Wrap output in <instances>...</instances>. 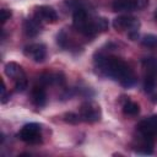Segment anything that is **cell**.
<instances>
[{
  "instance_id": "6da1fadb",
  "label": "cell",
  "mask_w": 157,
  "mask_h": 157,
  "mask_svg": "<svg viewBox=\"0 0 157 157\" xmlns=\"http://www.w3.org/2000/svg\"><path fill=\"white\" fill-rule=\"evenodd\" d=\"M94 64L101 74L119 82L123 87L130 88L136 83V75L131 66L118 56L98 54Z\"/></svg>"
},
{
  "instance_id": "e0dca14e",
  "label": "cell",
  "mask_w": 157,
  "mask_h": 157,
  "mask_svg": "<svg viewBox=\"0 0 157 157\" xmlns=\"http://www.w3.org/2000/svg\"><path fill=\"white\" fill-rule=\"evenodd\" d=\"M64 120H65L66 123H69V124H77V123L81 121L78 113L76 114V113H72V112L64 114Z\"/></svg>"
},
{
  "instance_id": "30bf717a",
  "label": "cell",
  "mask_w": 157,
  "mask_h": 157,
  "mask_svg": "<svg viewBox=\"0 0 157 157\" xmlns=\"http://www.w3.org/2000/svg\"><path fill=\"white\" fill-rule=\"evenodd\" d=\"M137 132L148 137H156L157 136V115H152L148 118H145L137 124Z\"/></svg>"
},
{
  "instance_id": "277c9868",
  "label": "cell",
  "mask_w": 157,
  "mask_h": 157,
  "mask_svg": "<svg viewBox=\"0 0 157 157\" xmlns=\"http://www.w3.org/2000/svg\"><path fill=\"white\" fill-rule=\"evenodd\" d=\"M5 74L7 77L13 80V87L16 92H23L27 86H28V81H27V76L22 69L21 65H18L17 63H7L5 65Z\"/></svg>"
},
{
  "instance_id": "8fae6325",
  "label": "cell",
  "mask_w": 157,
  "mask_h": 157,
  "mask_svg": "<svg viewBox=\"0 0 157 157\" xmlns=\"http://www.w3.org/2000/svg\"><path fill=\"white\" fill-rule=\"evenodd\" d=\"M45 86L40 82L33 86L31 91V101L36 107H43L47 103V92H45Z\"/></svg>"
},
{
  "instance_id": "4fadbf2b",
  "label": "cell",
  "mask_w": 157,
  "mask_h": 157,
  "mask_svg": "<svg viewBox=\"0 0 157 157\" xmlns=\"http://www.w3.org/2000/svg\"><path fill=\"white\" fill-rule=\"evenodd\" d=\"M40 29H42V22L39 20H37L34 16L31 17V18H27L23 22V32L28 37L37 36L40 32Z\"/></svg>"
},
{
  "instance_id": "ac0fdd59",
  "label": "cell",
  "mask_w": 157,
  "mask_h": 157,
  "mask_svg": "<svg viewBox=\"0 0 157 157\" xmlns=\"http://www.w3.org/2000/svg\"><path fill=\"white\" fill-rule=\"evenodd\" d=\"M11 11L10 10H7V9H2L1 11H0V20H1V23L4 25L7 20H10V17H11Z\"/></svg>"
},
{
  "instance_id": "ba28073f",
  "label": "cell",
  "mask_w": 157,
  "mask_h": 157,
  "mask_svg": "<svg viewBox=\"0 0 157 157\" xmlns=\"http://www.w3.org/2000/svg\"><path fill=\"white\" fill-rule=\"evenodd\" d=\"M33 16L39 20L42 23H55L59 20V16L56 11L48 5H40L36 6L33 11Z\"/></svg>"
},
{
  "instance_id": "9a60e30c",
  "label": "cell",
  "mask_w": 157,
  "mask_h": 157,
  "mask_svg": "<svg viewBox=\"0 0 157 157\" xmlns=\"http://www.w3.org/2000/svg\"><path fill=\"white\" fill-rule=\"evenodd\" d=\"M121 110L123 114L126 117H136L140 113V105L136 102L126 98L121 104Z\"/></svg>"
},
{
  "instance_id": "2e32d148",
  "label": "cell",
  "mask_w": 157,
  "mask_h": 157,
  "mask_svg": "<svg viewBox=\"0 0 157 157\" xmlns=\"http://www.w3.org/2000/svg\"><path fill=\"white\" fill-rule=\"evenodd\" d=\"M141 44L148 49H157V36L156 34H146L141 39Z\"/></svg>"
},
{
  "instance_id": "5bb4252c",
  "label": "cell",
  "mask_w": 157,
  "mask_h": 157,
  "mask_svg": "<svg viewBox=\"0 0 157 157\" xmlns=\"http://www.w3.org/2000/svg\"><path fill=\"white\" fill-rule=\"evenodd\" d=\"M141 65H142L145 76L157 77V58L156 56H148L142 59Z\"/></svg>"
},
{
  "instance_id": "d6986e66",
  "label": "cell",
  "mask_w": 157,
  "mask_h": 157,
  "mask_svg": "<svg viewBox=\"0 0 157 157\" xmlns=\"http://www.w3.org/2000/svg\"><path fill=\"white\" fill-rule=\"evenodd\" d=\"M9 99V96L6 93V86H5V82L2 81V88H1V103H6Z\"/></svg>"
},
{
  "instance_id": "8992f818",
  "label": "cell",
  "mask_w": 157,
  "mask_h": 157,
  "mask_svg": "<svg viewBox=\"0 0 157 157\" xmlns=\"http://www.w3.org/2000/svg\"><path fill=\"white\" fill-rule=\"evenodd\" d=\"M78 115H80L81 121L90 123V124L97 123V121L101 120V117H102L101 107L94 102L87 101V102H85V103H82L80 105Z\"/></svg>"
},
{
  "instance_id": "7a4b0ae2",
  "label": "cell",
  "mask_w": 157,
  "mask_h": 157,
  "mask_svg": "<svg viewBox=\"0 0 157 157\" xmlns=\"http://www.w3.org/2000/svg\"><path fill=\"white\" fill-rule=\"evenodd\" d=\"M74 28L86 38H94L96 36L105 32L109 27L104 17H93L88 7H78L74 10L72 15Z\"/></svg>"
},
{
  "instance_id": "5b68a950",
  "label": "cell",
  "mask_w": 157,
  "mask_h": 157,
  "mask_svg": "<svg viewBox=\"0 0 157 157\" xmlns=\"http://www.w3.org/2000/svg\"><path fill=\"white\" fill-rule=\"evenodd\" d=\"M18 139L28 145H37L42 142V129L37 123H29L21 128Z\"/></svg>"
},
{
  "instance_id": "52a82bcc",
  "label": "cell",
  "mask_w": 157,
  "mask_h": 157,
  "mask_svg": "<svg viewBox=\"0 0 157 157\" xmlns=\"http://www.w3.org/2000/svg\"><path fill=\"white\" fill-rule=\"evenodd\" d=\"M148 6V0H113L112 9L117 12H129L144 10Z\"/></svg>"
},
{
  "instance_id": "ffe728a7",
  "label": "cell",
  "mask_w": 157,
  "mask_h": 157,
  "mask_svg": "<svg viewBox=\"0 0 157 157\" xmlns=\"http://www.w3.org/2000/svg\"><path fill=\"white\" fill-rule=\"evenodd\" d=\"M153 16H155V20H156V21H157V10H156V11H155V13H153Z\"/></svg>"
},
{
  "instance_id": "9c48e42d",
  "label": "cell",
  "mask_w": 157,
  "mask_h": 157,
  "mask_svg": "<svg viewBox=\"0 0 157 157\" xmlns=\"http://www.w3.org/2000/svg\"><path fill=\"white\" fill-rule=\"evenodd\" d=\"M23 54L36 63H43L47 58V47L42 43H32L25 47Z\"/></svg>"
},
{
  "instance_id": "7c38bea8",
  "label": "cell",
  "mask_w": 157,
  "mask_h": 157,
  "mask_svg": "<svg viewBox=\"0 0 157 157\" xmlns=\"http://www.w3.org/2000/svg\"><path fill=\"white\" fill-rule=\"evenodd\" d=\"M134 148H135V151L137 153L151 155L153 152V139L140 134V139L137 140V142H136Z\"/></svg>"
},
{
  "instance_id": "3957f363",
  "label": "cell",
  "mask_w": 157,
  "mask_h": 157,
  "mask_svg": "<svg viewBox=\"0 0 157 157\" xmlns=\"http://www.w3.org/2000/svg\"><path fill=\"white\" fill-rule=\"evenodd\" d=\"M113 27L118 32H126L128 36L134 40L139 36L137 31L140 27V22H139V20H136L132 16L121 15V16H118L113 20Z\"/></svg>"
}]
</instances>
